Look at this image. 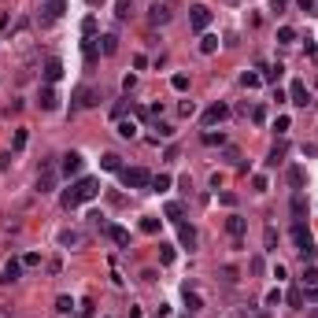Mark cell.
I'll return each mask as SVG.
<instances>
[{
    "label": "cell",
    "instance_id": "cell-12",
    "mask_svg": "<svg viewBox=\"0 0 318 318\" xmlns=\"http://www.w3.org/2000/svg\"><path fill=\"white\" fill-rule=\"evenodd\" d=\"M93 104H100V97L93 89H78L74 93V104H70V111H81V108H93Z\"/></svg>",
    "mask_w": 318,
    "mask_h": 318
},
{
    "label": "cell",
    "instance_id": "cell-5",
    "mask_svg": "<svg viewBox=\"0 0 318 318\" xmlns=\"http://www.w3.org/2000/svg\"><path fill=\"white\" fill-rule=\"evenodd\" d=\"M189 26H193L196 33H207V26H211V8H204V4L189 8Z\"/></svg>",
    "mask_w": 318,
    "mask_h": 318
},
{
    "label": "cell",
    "instance_id": "cell-15",
    "mask_svg": "<svg viewBox=\"0 0 318 318\" xmlns=\"http://www.w3.org/2000/svg\"><path fill=\"white\" fill-rule=\"evenodd\" d=\"M104 233H108V237H111L115 244H119V248H129V230H122V226H111V222H108V226H104Z\"/></svg>",
    "mask_w": 318,
    "mask_h": 318
},
{
    "label": "cell",
    "instance_id": "cell-18",
    "mask_svg": "<svg viewBox=\"0 0 318 318\" xmlns=\"http://www.w3.org/2000/svg\"><path fill=\"white\" fill-rule=\"evenodd\" d=\"M185 307H189V314L204 311V296H200L196 289H189V285H185Z\"/></svg>",
    "mask_w": 318,
    "mask_h": 318
},
{
    "label": "cell",
    "instance_id": "cell-50",
    "mask_svg": "<svg viewBox=\"0 0 318 318\" xmlns=\"http://www.w3.org/2000/svg\"><path fill=\"white\" fill-rule=\"evenodd\" d=\"M70 307H74L70 296H60V300H56V311H60V314H70Z\"/></svg>",
    "mask_w": 318,
    "mask_h": 318
},
{
    "label": "cell",
    "instance_id": "cell-13",
    "mask_svg": "<svg viewBox=\"0 0 318 318\" xmlns=\"http://www.w3.org/2000/svg\"><path fill=\"white\" fill-rule=\"evenodd\" d=\"M78 244H85L81 230H60V248H78Z\"/></svg>",
    "mask_w": 318,
    "mask_h": 318
},
{
    "label": "cell",
    "instance_id": "cell-40",
    "mask_svg": "<svg viewBox=\"0 0 318 318\" xmlns=\"http://www.w3.org/2000/svg\"><path fill=\"white\" fill-rule=\"evenodd\" d=\"M285 300H289V303H292L296 311L303 307V292H300V289H289V292H285Z\"/></svg>",
    "mask_w": 318,
    "mask_h": 318
},
{
    "label": "cell",
    "instance_id": "cell-63",
    "mask_svg": "<svg viewBox=\"0 0 318 318\" xmlns=\"http://www.w3.org/2000/svg\"><path fill=\"white\" fill-rule=\"evenodd\" d=\"M100 4H104V0H89V8H100Z\"/></svg>",
    "mask_w": 318,
    "mask_h": 318
},
{
    "label": "cell",
    "instance_id": "cell-37",
    "mask_svg": "<svg viewBox=\"0 0 318 318\" xmlns=\"http://www.w3.org/2000/svg\"><path fill=\"white\" fill-rule=\"evenodd\" d=\"M204 145H226V133H215V129H207V133H204Z\"/></svg>",
    "mask_w": 318,
    "mask_h": 318
},
{
    "label": "cell",
    "instance_id": "cell-38",
    "mask_svg": "<svg viewBox=\"0 0 318 318\" xmlns=\"http://www.w3.org/2000/svg\"><path fill=\"white\" fill-rule=\"evenodd\" d=\"M126 111H133V104H129V100H119V104L111 108V115H115V119H126Z\"/></svg>",
    "mask_w": 318,
    "mask_h": 318
},
{
    "label": "cell",
    "instance_id": "cell-41",
    "mask_svg": "<svg viewBox=\"0 0 318 318\" xmlns=\"http://www.w3.org/2000/svg\"><path fill=\"white\" fill-rule=\"evenodd\" d=\"M248 270H252V274L259 278V274H263V270H266V263H263V255H252L248 259Z\"/></svg>",
    "mask_w": 318,
    "mask_h": 318
},
{
    "label": "cell",
    "instance_id": "cell-39",
    "mask_svg": "<svg viewBox=\"0 0 318 318\" xmlns=\"http://www.w3.org/2000/svg\"><path fill=\"white\" fill-rule=\"evenodd\" d=\"M278 41H281V44H292V41H296V30H292V26H281V30H278Z\"/></svg>",
    "mask_w": 318,
    "mask_h": 318
},
{
    "label": "cell",
    "instance_id": "cell-26",
    "mask_svg": "<svg viewBox=\"0 0 318 318\" xmlns=\"http://www.w3.org/2000/svg\"><path fill=\"white\" fill-rule=\"evenodd\" d=\"M241 85H244V89H259V85H263V74H255V70H244V74H241Z\"/></svg>",
    "mask_w": 318,
    "mask_h": 318
},
{
    "label": "cell",
    "instance_id": "cell-24",
    "mask_svg": "<svg viewBox=\"0 0 318 318\" xmlns=\"http://www.w3.org/2000/svg\"><path fill=\"white\" fill-rule=\"evenodd\" d=\"M289 185H292V189H296V193H300V189H303V185H307V174H303L300 167H289Z\"/></svg>",
    "mask_w": 318,
    "mask_h": 318
},
{
    "label": "cell",
    "instance_id": "cell-52",
    "mask_svg": "<svg viewBox=\"0 0 318 318\" xmlns=\"http://www.w3.org/2000/svg\"><path fill=\"white\" fill-rule=\"evenodd\" d=\"M289 126H292V122H289V115H278V122H274L278 133H289Z\"/></svg>",
    "mask_w": 318,
    "mask_h": 318
},
{
    "label": "cell",
    "instance_id": "cell-11",
    "mask_svg": "<svg viewBox=\"0 0 318 318\" xmlns=\"http://www.w3.org/2000/svg\"><path fill=\"white\" fill-rule=\"evenodd\" d=\"M289 100L296 104V108H307V104H311V93H307V85H303V81H292V85H289Z\"/></svg>",
    "mask_w": 318,
    "mask_h": 318
},
{
    "label": "cell",
    "instance_id": "cell-27",
    "mask_svg": "<svg viewBox=\"0 0 318 318\" xmlns=\"http://www.w3.org/2000/svg\"><path fill=\"white\" fill-rule=\"evenodd\" d=\"M115 15H119V19L126 22L129 15H133V0H115Z\"/></svg>",
    "mask_w": 318,
    "mask_h": 318
},
{
    "label": "cell",
    "instance_id": "cell-44",
    "mask_svg": "<svg viewBox=\"0 0 318 318\" xmlns=\"http://www.w3.org/2000/svg\"><path fill=\"white\" fill-rule=\"evenodd\" d=\"M252 189H255V193H266V189H270L266 174H255V178H252Z\"/></svg>",
    "mask_w": 318,
    "mask_h": 318
},
{
    "label": "cell",
    "instance_id": "cell-2",
    "mask_svg": "<svg viewBox=\"0 0 318 318\" xmlns=\"http://www.w3.org/2000/svg\"><path fill=\"white\" fill-rule=\"evenodd\" d=\"M119 178H122L126 189H148V185H152V174H148L145 167H122Z\"/></svg>",
    "mask_w": 318,
    "mask_h": 318
},
{
    "label": "cell",
    "instance_id": "cell-29",
    "mask_svg": "<svg viewBox=\"0 0 318 318\" xmlns=\"http://www.w3.org/2000/svg\"><path fill=\"white\" fill-rule=\"evenodd\" d=\"M119 137H126V141L137 137V122L133 119H119Z\"/></svg>",
    "mask_w": 318,
    "mask_h": 318
},
{
    "label": "cell",
    "instance_id": "cell-46",
    "mask_svg": "<svg viewBox=\"0 0 318 318\" xmlns=\"http://www.w3.org/2000/svg\"><path fill=\"white\" fill-rule=\"evenodd\" d=\"M74 318H93V300H81V307L74 311Z\"/></svg>",
    "mask_w": 318,
    "mask_h": 318
},
{
    "label": "cell",
    "instance_id": "cell-42",
    "mask_svg": "<svg viewBox=\"0 0 318 318\" xmlns=\"http://www.w3.org/2000/svg\"><path fill=\"white\" fill-rule=\"evenodd\" d=\"M85 63H89V67L97 63V37H93V41H85Z\"/></svg>",
    "mask_w": 318,
    "mask_h": 318
},
{
    "label": "cell",
    "instance_id": "cell-4",
    "mask_svg": "<svg viewBox=\"0 0 318 318\" xmlns=\"http://www.w3.org/2000/svg\"><path fill=\"white\" fill-rule=\"evenodd\" d=\"M170 19H174V8L167 4V0H156V4L148 8V22L152 26H167Z\"/></svg>",
    "mask_w": 318,
    "mask_h": 318
},
{
    "label": "cell",
    "instance_id": "cell-23",
    "mask_svg": "<svg viewBox=\"0 0 318 318\" xmlns=\"http://www.w3.org/2000/svg\"><path fill=\"white\" fill-rule=\"evenodd\" d=\"M100 52L115 56V52H119V37H115V33H104V37H100Z\"/></svg>",
    "mask_w": 318,
    "mask_h": 318
},
{
    "label": "cell",
    "instance_id": "cell-6",
    "mask_svg": "<svg viewBox=\"0 0 318 318\" xmlns=\"http://www.w3.org/2000/svg\"><path fill=\"white\" fill-rule=\"evenodd\" d=\"M244 230H248V222H244L241 215H230L226 218V233L233 237V248H241V244H244Z\"/></svg>",
    "mask_w": 318,
    "mask_h": 318
},
{
    "label": "cell",
    "instance_id": "cell-34",
    "mask_svg": "<svg viewBox=\"0 0 318 318\" xmlns=\"http://www.w3.org/2000/svg\"><path fill=\"white\" fill-rule=\"evenodd\" d=\"M296 8L303 11V15H314L318 19V0H296Z\"/></svg>",
    "mask_w": 318,
    "mask_h": 318
},
{
    "label": "cell",
    "instance_id": "cell-47",
    "mask_svg": "<svg viewBox=\"0 0 318 318\" xmlns=\"http://www.w3.org/2000/svg\"><path fill=\"white\" fill-rule=\"evenodd\" d=\"M11 148H15V152L26 148V129H15V141H11Z\"/></svg>",
    "mask_w": 318,
    "mask_h": 318
},
{
    "label": "cell",
    "instance_id": "cell-16",
    "mask_svg": "<svg viewBox=\"0 0 318 318\" xmlns=\"http://www.w3.org/2000/svg\"><path fill=\"white\" fill-rule=\"evenodd\" d=\"M19 274H22V259H8L0 270V281H19Z\"/></svg>",
    "mask_w": 318,
    "mask_h": 318
},
{
    "label": "cell",
    "instance_id": "cell-9",
    "mask_svg": "<svg viewBox=\"0 0 318 318\" xmlns=\"http://www.w3.org/2000/svg\"><path fill=\"white\" fill-rule=\"evenodd\" d=\"M41 74H44V81H49V85H52V81H60V78H63V60H60V56H49Z\"/></svg>",
    "mask_w": 318,
    "mask_h": 318
},
{
    "label": "cell",
    "instance_id": "cell-36",
    "mask_svg": "<svg viewBox=\"0 0 318 318\" xmlns=\"http://www.w3.org/2000/svg\"><path fill=\"white\" fill-rule=\"evenodd\" d=\"M81 33H85V41H93V37H97V19H85V22H81Z\"/></svg>",
    "mask_w": 318,
    "mask_h": 318
},
{
    "label": "cell",
    "instance_id": "cell-58",
    "mask_svg": "<svg viewBox=\"0 0 318 318\" xmlns=\"http://www.w3.org/2000/svg\"><path fill=\"white\" fill-rule=\"evenodd\" d=\"M218 200H222L226 207H233V204H237V196H233V193H218Z\"/></svg>",
    "mask_w": 318,
    "mask_h": 318
},
{
    "label": "cell",
    "instance_id": "cell-62",
    "mask_svg": "<svg viewBox=\"0 0 318 318\" xmlns=\"http://www.w3.org/2000/svg\"><path fill=\"white\" fill-rule=\"evenodd\" d=\"M307 314H311V318H318V303H314V307H311V311H307Z\"/></svg>",
    "mask_w": 318,
    "mask_h": 318
},
{
    "label": "cell",
    "instance_id": "cell-54",
    "mask_svg": "<svg viewBox=\"0 0 318 318\" xmlns=\"http://www.w3.org/2000/svg\"><path fill=\"white\" fill-rule=\"evenodd\" d=\"M22 266H41V255H37V252H30V255H22Z\"/></svg>",
    "mask_w": 318,
    "mask_h": 318
},
{
    "label": "cell",
    "instance_id": "cell-49",
    "mask_svg": "<svg viewBox=\"0 0 318 318\" xmlns=\"http://www.w3.org/2000/svg\"><path fill=\"white\" fill-rule=\"evenodd\" d=\"M159 263H174V248L170 244H159Z\"/></svg>",
    "mask_w": 318,
    "mask_h": 318
},
{
    "label": "cell",
    "instance_id": "cell-8",
    "mask_svg": "<svg viewBox=\"0 0 318 318\" xmlns=\"http://www.w3.org/2000/svg\"><path fill=\"white\" fill-rule=\"evenodd\" d=\"M230 119V108L226 104H211V108L204 111V126L211 129V126H218V122H226Z\"/></svg>",
    "mask_w": 318,
    "mask_h": 318
},
{
    "label": "cell",
    "instance_id": "cell-22",
    "mask_svg": "<svg viewBox=\"0 0 318 318\" xmlns=\"http://www.w3.org/2000/svg\"><path fill=\"white\" fill-rule=\"evenodd\" d=\"M170 185H174V178H170V174H156V178H152V185H148V189H152V193H167Z\"/></svg>",
    "mask_w": 318,
    "mask_h": 318
},
{
    "label": "cell",
    "instance_id": "cell-45",
    "mask_svg": "<svg viewBox=\"0 0 318 318\" xmlns=\"http://www.w3.org/2000/svg\"><path fill=\"white\" fill-rule=\"evenodd\" d=\"M141 230H145V233H159V218H141Z\"/></svg>",
    "mask_w": 318,
    "mask_h": 318
},
{
    "label": "cell",
    "instance_id": "cell-33",
    "mask_svg": "<svg viewBox=\"0 0 318 318\" xmlns=\"http://www.w3.org/2000/svg\"><path fill=\"white\" fill-rule=\"evenodd\" d=\"M263 241H266V252H278V230H274V226H266Z\"/></svg>",
    "mask_w": 318,
    "mask_h": 318
},
{
    "label": "cell",
    "instance_id": "cell-51",
    "mask_svg": "<svg viewBox=\"0 0 318 318\" xmlns=\"http://www.w3.org/2000/svg\"><path fill=\"white\" fill-rule=\"evenodd\" d=\"M178 111L185 115V119H189V115H196V104H193V100H181V104H178Z\"/></svg>",
    "mask_w": 318,
    "mask_h": 318
},
{
    "label": "cell",
    "instance_id": "cell-61",
    "mask_svg": "<svg viewBox=\"0 0 318 318\" xmlns=\"http://www.w3.org/2000/svg\"><path fill=\"white\" fill-rule=\"evenodd\" d=\"M285 4H289V0H270V8H274V11H285Z\"/></svg>",
    "mask_w": 318,
    "mask_h": 318
},
{
    "label": "cell",
    "instance_id": "cell-20",
    "mask_svg": "<svg viewBox=\"0 0 318 318\" xmlns=\"http://www.w3.org/2000/svg\"><path fill=\"white\" fill-rule=\"evenodd\" d=\"M292 215H296V222L307 218V200H303V193H292Z\"/></svg>",
    "mask_w": 318,
    "mask_h": 318
},
{
    "label": "cell",
    "instance_id": "cell-7",
    "mask_svg": "<svg viewBox=\"0 0 318 318\" xmlns=\"http://www.w3.org/2000/svg\"><path fill=\"white\" fill-rule=\"evenodd\" d=\"M56 189V167H52V159H44V167L37 174V193H52Z\"/></svg>",
    "mask_w": 318,
    "mask_h": 318
},
{
    "label": "cell",
    "instance_id": "cell-53",
    "mask_svg": "<svg viewBox=\"0 0 318 318\" xmlns=\"http://www.w3.org/2000/svg\"><path fill=\"white\" fill-rule=\"evenodd\" d=\"M303 303H318V285H311V289H303Z\"/></svg>",
    "mask_w": 318,
    "mask_h": 318
},
{
    "label": "cell",
    "instance_id": "cell-59",
    "mask_svg": "<svg viewBox=\"0 0 318 318\" xmlns=\"http://www.w3.org/2000/svg\"><path fill=\"white\" fill-rule=\"evenodd\" d=\"M226 159H230V163H237V167H241V152H237V148H226Z\"/></svg>",
    "mask_w": 318,
    "mask_h": 318
},
{
    "label": "cell",
    "instance_id": "cell-43",
    "mask_svg": "<svg viewBox=\"0 0 318 318\" xmlns=\"http://www.w3.org/2000/svg\"><path fill=\"white\" fill-rule=\"evenodd\" d=\"M170 85L178 89V93H185V89H189V74H174V78H170Z\"/></svg>",
    "mask_w": 318,
    "mask_h": 318
},
{
    "label": "cell",
    "instance_id": "cell-30",
    "mask_svg": "<svg viewBox=\"0 0 318 318\" xmlns=\"http://www.w3.org/2000/svg\"><path fill=\"white\" fill-rule=\"evenodd\" d=\"M100 167H104V170H122V156H115V152H108V156L100 159Z\"/></svg>",
    "mask_w": 318,
    "mask_h": 318
},
{
    "label": "cell",
    "instance_id": "cell-14",
    "mask_svg": "<svg viewBox=\"0 0 318 318\" xmlns=\"http://www.w3.org/2000/svg\"><path fill=\"white\" fill-rule=\"evenodd\" d=\"M37 104H41V111H56V108H60V97H56V89H52V85H44V89H41V97H37Z\"/></svg>",
    "mask_w": 318,
    "mask_h": 318
},
{
    "label": "cell",
    "instance_id": "cell-21",
    "mask_svg": "<svg viewBox=\"0 0 318 318\" xmlns=\"http://www.w3.org/2000/svg\"><path fill=\"white\" fill-rule=\"evenodd\" d=\"M41 11H44V19H49V22H52V19H60V15H63V0H44V8H41Z\"/></svg>",
    "mask_w": 318,
    "mask_h": 318
},
{
    "label": "cell",
    "instance_id": "cell-3",
    "mask_svg": "<svg viewBox=\"0 0 318 318\" xmlns=\"http://www.w3.org/2000/svg\"><path fill=\"white\" fill-rule=\"evenodd\" d=\"M292 244H296V252H300V255L314 259V233L303 226V222H296V226H292Z\"/></svg>",
    "mask_w": 318,
    "mask_h": 318
},
{
    "label": "cell",
    "instance_id": "cell-48",
    "mask_svg": "<svg viewBox=\"0 0 318 318\" xmlns=\"http://www.w3.org/2000/svg\"><path fill=\"white\" fill-rule=\"evenodd\" d=\"M281 296H285L281 289H270V292H266V307H278V303H281Z\"/></svg>",
    "mask_w": 318,
    "mask_h": 318
},
{
    "label": "cell",
    "instance_id": "cell-64",
    "mask_svg": "<svg viewBox=\"0 0 318 318\" xmlns=\"http://www.w3.org/2000/svg\"><path fill=\"white\" fill-rule=\"evenodd\" d=\"M230 4H241V0H230Z\"/></svg>",
    "mask_w": 318,
    "mask_h": 318
},
{
    "label": "cell",
    "instance_id": "cell-55",
    "mask_svg": "<svg viewBox=\"0 0 318 318\" xmlns=\"http://www.w3.org/2000/svg\"><path fill=\"white\" fill-rule=\"evenodd\" d=\"M252 122L263 126V122H266V111H263V108H252Z\"/></svg>",
    "mask_w": 318,
    "mask_h": 318
},
{
    "label": "cell",
    "instance_id": "cell-25",
    "mask_svg": "<svg viewBox=\"0 0 318 318\" xmlns=\"http://www.w3.org/2000/svg\"><path fill=\"white\" fill-rule=\"evenodd\" d=\"M163 215H167L170 222H181V215H185V204H178V200H170V204L163 207Z\"/></svg>",
    "mask_w": 318,
    "mask_h": 318
},
{
    "label": "cell",
    "instance_id": "cell-1",
    "mask_svg": "<svg viewBox=\"0 0 318 318\" xmlns=\"http://www.w3.org/2000/svg\"><path fill=\"white\" fill-rule=\"evenodd\" d=\"M97 196H100V181L85 174V178H78V181H74V185H70V189L60 196V204H63L67 211H74L78 204H85V200H97Z\"/></svg>",
    "mask_w": 318,
    "mask_h": 318
},
{
    "label": "cell",
    "instance_id": "cell-17",
    "mask_svg": "<svg viewBox=\"0 0 318 318\" xmlns=\"http://www.w3.org/2000/svg\"><path fill=\"white\" fill-rule=\"evenodd\" d=\"M178 241H181V248H196V230L193 226H185V222H178Z\"/></svg>",
    "mask_w": 318,
    "mask_h": 318
},
{
    "label": "cell",
    "instance_id": "cell-35",
    "mask_svg": "<svg viewBox=\"0 0 318 318\" xmlns=\"http://www.w3.org/2000/svg\"><path fill=\"white\" fill-rule=\"evenodd\" d=\"M281 70H285L281 63H270V67H263V78H266V81H278V78H281Z\"/></svg>",
    "mask_w": 318,
    "mask_h": 318
},
{
    "label": "cell",
    "instance_id": "cell-60",
    "mask_svg": "<svg viewBox=\"0 0 318 318\" xmlns=\"http://www.w3.org/2000/svg\"><path fill=\"white\" fill-rule=\"evenodd\" d=\"M11 167V152H0V170H8Z\"/></svg>",
    "mask_w": 318,
    "mask_h": 318
},
{
    "label": "cell",
    "instance_id": "cell-31",
    "mask_svg": "<svg viewBox=\"0 0 318 318\" xmlns=\"http://www.w3.org/2000/svg\"><path fill=\"white\" fill-rule=\"evenodd\" d=\"M300 281H303V289H311V285H318V266H307L300 274Z\"/></svg>",
    "mask_w": 318,
    "mask_h": 318
},
{
    "label": "cell",
    "instance_id": "cell-32",
    "mask_svg": "<svg viewBox=\"0 0 318 318\" xmlns=\"http://www.w3.org/2000/svg\"><path fill=\"white\" fill-rule=\"evenodd\" d=\"M281 159H285V145H274V148H270V156H266V163H270V167H278Z\"/></svg>",
    "mask_w": 318,
    "mask_h": 318
},
{
    "label": "cell",
    "instance_id": "cell-56",
    "mask_svg": "<svg viewBox=\"0 0 318 318\" xmlns=\"http://www.w3.org/2000/svg\"><path fill=\"white\" fill-rule=\"evenodd\" d=\"M133 85H137V74H126V78H122V89L133 93Z\"/></svg>",
    "mask_w": 318,
    "mask_h": 318
},
{
    "label": "cell",
    "instance_id": "cell-19",
    "mask_svg": "<svg viewBox=\"0 0 318 318\" xmlns=\"http://www.w3.org/2000/svg\"><path fill=\"white\" fill-rule=\"evenodd\" d=\"M218 274H222V285H230V289H233V285H237V281H241V270L233 266V263H226V266L218 270Z\"/></svg>",
    "mask_w": 318,
    "mask_h": 318
},
{
    "label": "cell",
    "instance_id": "cell-10",
    "mask_svg": "<svg viewBox=\"0 0 318 318\" xmlns=\"http://www.w3.org/2000/svg\"><path fill=\"white\" fill-rule=\"evenodd\" d=\"M81 163H85V159H81V152H67L63 163H60V170L67 174V178H74V174H81Z\"/></svg>",
    "mask_w": 318,
    "mask_h": 318
},
{
    "label": "cell",
    "instance_id": "cell-57",
    "mask_svg": "<svg viewBox=\"0 0 318 318\" xmlns=\"http://www.w3.org/2000/svg\"><path fill=\"white\" fill-rule=\"evenodd\" d=\"M156 129H159V133H156V137H174V126H167V122H159Z\"/></svg>",
    "mask_w": 318,
    "mask_h": 318
},
{
    "label": "cell",
    "instance_id": "cell-28",
    "mask_svg": "<svg viewBox=\"0 0 318 318\" xmlns=\"http://www.w3.org/2000/svg\"><path fill=\"white\" fill-rule=\"evenodd\" d=\"M215 49H218V37H215V33H204V37H200V52H204V56H211Z\"/></svg>",
    "mask_w": 318,
    "mask_h": 318
}]
</instances>
